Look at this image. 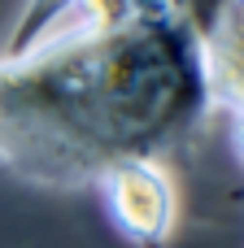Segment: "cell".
<instances>
[{"label":"cell","instance_id":"obj_1","mask_svg":"<svg viewBox=\"0 0 244 248\" xmlns=\"http://www.w3.org/2000/svg\"><path fill=\"white\" fill-rule=\"evenodd\" d=\"M214 109L205 44L175 17L0 61V161L44 187H83L127 157L175 148Z\"/></svg>","mask_w":244,"mask_h":248},{"label":"cell","instance_id":"obj_2","mask_svg":"<svg viewBox=\"0 0 244 248\" xmlns=\"http://www.w3.org/2000/svg\"><path fill=\"white\" fill-rule=\"evenodd\" d=\"M109 222L140 248H162L175 227V183L153 157H127L100 174Z\"/></svg>","mask_w":244,"mask_h":248},{"label":"cell","instance_id":"obj_3","mask_svg":"<svg viewBox=\"0 0 244 248\" xmlns=\"http://www.w3.org/2000/svg\"><path fill=\"white\" fill-rule=\"evenodd\" d=\"M231 148H236V157H240V166H244V105L231 109Z\"/></svg>","mask_w":244,"mask_h":248}]
</instances>
